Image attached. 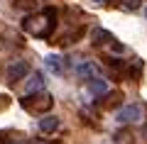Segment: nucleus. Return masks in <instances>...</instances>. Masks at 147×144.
Returning <instances> with one entry per match:
<instances>
[{
  "mask_svg": "<svg viewBox=\"0 0 147 144\" xmlns=\"http://www.w3.org/2000/svg\"><path fill=\"white\" fill-rule=\"evenodd\" d=\"M22 27H25L30 34H34V37H49L52 29H54V10L47 7V10H42L39 15L25 17V25Z\"/></svg>",
  "mask_w": 147,
  "mask_h": 144,
  "instance_id": "obj_1",
  "label": "nucleus"
},
{
  "mask_svg": "<svg viewBox=\"0 0 147 144\" xmlns=\"http://www.w3.org/2000/svg\"><path fill=\"white\" fill-rule=\"evenodd\" d=\"M54 105V98L49 95V93H34V98H22V108H27V110H32V113H47L49 108Z\"/></svg>",
  "mask_w": 147,
  "mask_h": 144,
  "instance_id": "obj_2",
  "label": "nucleus"
},
{
  "mask_svg": "<svg viewBox=\"0 0 147 144\" xmlns=\"http://www.w3.org/2000/svg\"><path fill=\"white\" fill-rule=\"evenodd\" d=\"M25 76H30V64L27 61H12L10 66L5 68L7 83H17V81H22Z\"/></svg>",
  "mask_w": 147,
  "mask_h": 144,
  "instance_id": "obj_3",
  "label": "nucleus"
},
{
  "mask_svg": "<svg viewBox=\"0 0 147 144\" xmlns=\"http://www.w3.org/2000/svg\"><path fill=\"white\" fill-rule=\"evenodd\" d=\"M142 117V105H125V108H120L115 113V120L118 122H123V125H127V122H137V120Z\"/></svg>",
  "mask_w": 147,
  "mask_h": 144,
  "instance_id": "obj_4",
  "label": "nucleus"
},
{
  "mask_svg": "<svg viewBox=\"0 0 147 144\" xmlns=\"http://www.w3.org/2000/svg\"><path fill=\"white\" fill-rule=\"evenodd\" d=\"M74 73H76L81 81H93V78L98 76V66H96L93 61H84V64H79V66L74 68Z\"/></svg>",
  "mask_w": 147,
  "mask_h": 144,
  "instance_id": "obj_5",
  "label": "nucleus"
},
{
  "mask_svg": "<svg viewBox=\"0 0 147 144\" xmlns=\"http://www.w3.org/2000/svg\"><path fill=\"white\" fill-rule=\"evenodd\" d=\"M37 127H39V132L52 134V132H57V129H59V117H57V115H44V117L37 122Z\"/></svg>",
  "mask_w": 147,
  "mask_h": 144,
  "instance_id": "obj_6",
  "label": "nucleus"
},
{
  "mask_svg": "<svg viewBox=\"0 0 147 144\" xmlns=\"http://www.w3.org/2000/svg\"><path fill=\"white\" fill-rule=\"evenodd\" d=\"M44 90V76L39 71L30 73V81H27V95H32V93H42Z\"/></svg>",
  "mask_w": 147,
  "mask_h": 144,
  "instance_id": "obj_7",
  "label": "nucleus"
},
{
  "mask_svg": "<svg viewBox=\"0 0 147 144\" xmlns=\"http://www.w3.org/2000/svg\"><path fill=\"white\" fill-rule=\"evenodd\" d=\"M91 39H93V44H108V42H110V44H115V42H118L110 32L100 29V27H96V29L91 32Z\"/></svg>",
  "mask_w": 147,
  "mask_h": 144,
  "instance_id": "obj_8",
  "label": "nucleus"
},
{
  "mask_svg": "<svg viewBox=\"0 0 147 144\" xmlns=\"http://www.w3.org/2000/svg\"><path fill=\"white\" fill-rule=\"evenodd\" d=\"M88 93L93 95V98L105 95V93H108V81H103V78H93V81L88 83Z\"/></svg>",
  "mask_w": 147,
  "mask_h": 144,
  "instance_id": "obj_9",
  "label": "nucleus"
},
{
  "mask_svg": "<svg viewBox=\"0 0 147 144\" xmlns=\"http://www.w3.org/2000/svg\"><path fill=\"white\" fill-rule=\"evenodd\" d=\"M47 66L52 68L54 73H64V59H61V56H54V54H52V56H47Z\"/></svg>",
  "mask_w": 147,
  "mask_h": 144,
  "instance_id": "obj_10",
  "label": "nucleus"
},
{
  "mask_svg": "<svg viewBox=\"0 0 147 144\" xmlns=\"http://www.w3.org/2000/svg\"><path fill=\"white\" fill-rule=\"evenodd\" d=\"M12 5H17V7H30V5H37V0H12Z\"/></svg>",
  "mask_w": 147,
  "mask_h": 144,
  "instance_id": "obj_11",
  "label": "nucleus"
},
{
  "mask_svg": "<svg viewBox=\"0 0 147 144\" xmlns=\"http://www.w3.org/2000/svg\"><path fill=\"white\" fill-rule=\"evenodd\" d=\"M125 7L127 10H137L140 7V0H125Z\"/></svg>",
  "mask_w": 147,
  "mask_h": 144,
  "instance_id": "obj_12",
  "label": "nucleus"
},
{
  "mask_svg": "<svg viewBox=\"0 0 147 144\" xmlns=\"http://www.w3.org/2000/svg\"><path fill=\"white\" fill-rule=\"evenodd\" d=\"M7 142H10V139L5 137V132H0V144H7Z\"/></svg>",
  "mask_w": 147,
  "mask_h": 144,
  "instance_id": "obj_13",
  "label": "nucleus"
},
{
  "mask_svg": "<svg viewBox=\"0 0 147 144\" xmlns=\"http://www.w3.org/2000/svg\"><path fill=\"white\" fill-rule=\"evenodd\" d=\"M7 144H27V142H25V139H10Z\"/></svg>",
  "mask_w": 147,
  "mask_h": 144,
  "instance_id": "obj_14",
  "label": "nucleus"
},
{
  "mask_svg": "<svg viewBox=\"0 0 147 144\" xmlns=\"http://www.w3.org/2000/svg\"><path fill=\"white\" fill-rule=\"evenodd\" d=\"M34 144H52L49 139H34Z\"/></svg>",
  "mask_w": 147,
  "mask_h": 144,
  "instance_id": "obj_15",
  "label": "nucleus"
},
{
  "mask_svg": "<svg viewBox=\"0 0 147 144\" xmlns=\"http://www.w3.org/2000/svg\"><path fill=\"white\" fill-rule=\"evenodd\" d=\"M93 3H105V0H93Z\"/></svg>",
  "mask_w": 147,
  "mask_h": 144,
  "instance_id": "obj_16",
  "label": "nucleus"
},
{
  "mask_svg": "<svg viewBox=\"0 0 147 144\" xmlns=\"http://www.w3.org/2000/svg\"><path fill=\"white\" fill-rule=\"evenodd\" d=\"M145 134H147V127H145Z\"/></svg>",
  "mask_w": 147,
  "mask_h": 144,
  "instance_id": "obj_17",
  "label": "nucleus"
},
{
  "mask_svg": "<svg viewBox=\"0 0 147 144\" xmlns=\"http://www.w3.org/2000/svg\"><path fill=\"white\" fill-rule=\"evenodd\" d=\"M145 15H147V10H145Z\"/></svg>",
  "mask_w": 147,
  "mask_h": 144,
  "instance_id": "obj_18",
  "label": "nucleus"
}]
</instances>
